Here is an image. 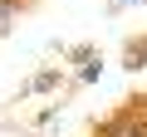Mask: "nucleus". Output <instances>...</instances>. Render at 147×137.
<instances>
[{
	"label": "nucleus",
	"instance_id": "4",
	"mask_svg": "<svg viewBox=\"0 0 147 137\" xmlns=\"http://www.w3.org/2000/svg\"><path fill=\"white\" fill-rule=\"evenodd\" d=\"M137 108H142V113H147V93H142V98H137Z\"/></svg>",
	"mask_w": 147,
	"mask_h": 137
},
{
	"label": "nucleus",
	"instance_id": "1",
	"mask_svg": "<svg viewBox=\"0 0 147 137\" xmlns=\"http://www.w3.org/2000/svg\"><path fill=\"white\" fill-rule=\"evenodd\" d=\"M88 137H147V113L137 108V98H127L118 113H108Z\"/></svg>",
	"mask_w": 147,
	"mask_h": 137
},
{
	"label": "nucleus",
	"instance_id": "2",
	"mask_svg": "<svg viewBox=\"0 0 147 137\" xmlns=\"http://www.w3.org/2000/svg\"><path fill=\"white\" fill-rule=\"evenodd\" d=\"M25 15V0H0V34H10V25Z\"/></svg>",
	"mask_w": 147,
	"mask_h": 137
},
{
	"label": "nucleus",
	"instance_id": "3",
	"mask_svg": "<svg viewBox=\"0 0 147 137\" xmlns=\"http://www.w3.org/2000/svg\"><path fill=\"white\" fill-rule=\"evenodd\" d=\"M123 64H127V68H147V34L127 44V54H123Z\"/></svg>",
	"mask_w": 147,
	"mask_h": 137
}]
</instances>
